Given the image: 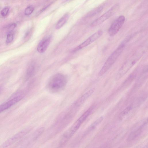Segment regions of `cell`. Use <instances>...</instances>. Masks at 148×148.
I'll list each match as a JSON object with an SVG mask.
<instances>
[{
  "mask_svg": "<svg viewBox=\"0 0 148 148\" xmlns=\"http://www.w3.org/2000/svg\"><path fill=\"white\" fill-rule=\"evenodd\" d=\"M92 109V107L88 109L63 133L59 141L60 146L62 147L67 143L90 114Z\"/></svg>",
  "mask_w": 148,
  "mask_h": 148,
  "instance_id": "6da1fadb",
  "label": "cell"
},
{
  "mask_svg": "<svg viewBox=\"0 0 148 148\" xmlns=\"http://www.w3.org/2000/svg\"><path fill=\"white\" fill-rule=\"evenodd\" d=\"M67 82V79L65 75L60 73H56L50 78L47 85V88L50 92H58L64 89Z\"/></svg>",
  "mask_w": 148,
  "mask_h": 148,
  "instance_id": "7a4b0ae2",
  "label": "cell"
},
{
  "mask_svg": "<svg viewBox=\"0 0 148 148\" xmlns=\"http://www.w3.org/2000/svg\"><path fill=\"white\" fill-rule=\"evenodd\" d=\"M125 47V44L121 43L110 55L99 72V76L104 74L113 65L123 51Z\"/></svg>",
  "mask_w": 148,
  "mask_h": 148,
  "instance_id": "3957f363",
  "label": "cell"
},
{
  "mask_svg": "<svg viewBox=\"0 0 148 148\" xmlns=\"http://www.w3.org/2000/svg\"><path fill=\"white\" fill-rule=\"evenodd\" d=\"M143 52L138 51L134 53L123 63L118 72L116 79L121 78L135 64L142 56Z\"/></svg>",
  "mask_w": 148,
  "mask_h": 148,
  "instance_id": "277c9868",
  "label": "cell"
},
{
  "mask_svg": "<svg viewBox=\"0 0 148 148\" xmlns=\"http://www.w3.org/2000/svg\"><path fill=\"white\" fill-rule=\"evenodd\" d=\"M119 8L118 4H116L100 16L95 20L91 24L92 27L98 26L104 22L106 20L114 15Z\"/></svg>",
  "mask_w": 148,
  "mask_h": 148,
  "instance_id": "5b68a950",
  "label": "cell"
},
{
  "mask_svg": "<svg viewBox=\"0 0 148 148\" xmlns=\"http://www.w3.org/2000/svg\"><path fill=\"white\" fill-rule=\"evenodd\" d=\"M124 16L121 15L113 22L108 30V33L111 36L115 35L119 31L125 21Z\"/></svg>",
  "mask_w": 148,
  "mask_h": 148,
  "instance_id": "8992f818",
  "label": "cell"
},
{
  "mask_svg": "<svg viewBox=\"0 0 148 148\" xmlns=\"http://www.w3.org/2000/svg\"><path fill=\"white\" fill-rule=\"evenodd\" d=\"M103 34L102 30H99L90 36L83 42L74 48L73 52H75L85 47L100 38Z\"/></svg>",
  "mask_w": 148,
  "mask_h": 148,
  "instance_id": "52a82bcc",
  "label": "cell"
},
{
  "mask_svg": "<svg viewBox=\"0 0 148 148\" xmlns=\"http://www.w3.org/2000/svg\"><path fill=\"white\" fill-rule=\"evenodd\" d=\"M31 130L30 128H27L18 133L3 143L2 147H6L14 143L27 134Z\"/></svg>",
  "mask_w": 148,
  "mask_h": 148,
  "instance_id": "ba28073f",
  "label": "cell"
},
{
  "mask_svg": "<svg viewBox=\"0 0 148 148\" xmlns=\"http://www.w3.org/2000/svg\"><path fill=\"white\" fill-rule=\"evenodd\" d=\"M24 97L23 94L20 95L8 101L1 105H0V113L9 108L19 101L23 98Z\"/></svg>",
  "mask_w": 148,
  "mask_h": 148,
  "instance_id": "9c48e42d",
  "label": "cell"
},
{
  "mask_svg": "<svg viewBox=\"0 0 148 148\" xmlns=\"http://www.w3.org/2000/svg\"><path fill=\"white\" fill-rule=\"evenodd\" d=\"M50 36L44 37L40 41L37 47V51L40 53H44L47 49L51 41Z\"/></svg>",
  "mask_w": 148,
  "mask_h": 148,
  "instance_id": "30bf717a",
  "label": "cell"
},
{
  "mask_svg": "<svg viewBox=\"0 0 148 148\" xmlns=\"http://www.w3.org/2000/svg\"><path fill=\"white\" fill-rule=\"evenodd\" d=\"M95 90V88H92L77 99L74 102L78 107H80L92 95Z\"/></svg>",
  "mask_w": 148,
  "mask_h": 148,
  "instance_id": "8fae6325",
  "label": "cell"
},
{
  "mask_svg": "<svg viewBox=\"0 0 148 148\" xmlns=\"http://www.w3.org/2000/svg\"><path fill=\"white\" fill-rule=\"evenodd\" d=\"M147 123L145 122L139 128L132 132L129 135L127 138L129 141H131L136 138L143 132V129L146 125Z\"/></svg>",
  "mask_w": 148,
  "mask_h": 148,
  "instance_id": "7c38bea8",
  "label": "cell"
},
{
  "mask_svg": "<svg viewBox=\"0 0 148 148\" xmlns=\"http://www.w3.org/2000/svg\"><path fill=\"white\" fill-rule=\"evenodd\" d=\"M69 17L68 14H66L64 15L57 23L56 26V29H58L62 27L66 22Z\"/></svg>",
  "mask_w": 148,
  "mask_h": 148,
  "instance_id": "4fadbf2b",
  "label": "cell"
},
{
  "mask_svg": "<svg viewBox=\"0 0 148 148\" xmlns=\"http://www.w3.org/2000/svg\"><path fill=\"white\" fill-rule=\"evenodd\" d=\"M103 119V117L101 116L97 119L90 125L86 132H90L94 130L102 121Z\"/></svg>",
  "mask_w": 148,
  "mask_h": 148,
  "instance_id": "5bb4252c",
  "label": "cell"
},
{
  "mask_svg": "<svg viewBox=\"0 0 148 148\" xmlns=\"http://www.w3.org/2000/svg\"><path fill=\"white\" fill-rule=\"evenodd\" d=\"M103 9L102 6L98 7L90 12L87 15V16L88 17L93 16L101 12Z\"/></svg>",
  "mask_w": 148,
  "mask_h": 148,
  "instance_id": "9a60e30c",
  "label": "cell"
},
{
  "mask_svg": "<svg viewBox=\"0 0 148 148\" xmlns=\"http://www.w3.org/2000/svg\"><path fill=\"white\" fill-rule=\"evenodd\" d=\"M35 69V65L33 64L29 67L27 71L26 75L27 77H30L34 73Z\"/></svg>",
  "mask_w": 148,
  "mask_h": 148,
  "instance_id": "2e32d148",
  "label": "cell"
},
{
  "mask_svg": "<svg viewBox=\"0 0 148 148\" xmlns=\"http://www.w3.org/2000/svg\"><path fill=\"white\" fill-rule=\"evenodd\" d=\"M132 107L131 106H129L126 108L120 113L119 118L120 119L122 118L126 115L132 109Z\"/></svg>",
  "mask_w": 148,
  "mask_h": 148,
  "instance_id": "e0dca14e",
  "label": "cell"
},
{
  "mask_svg": "<svg viewBox=\"0 0 148 148\" xmlns=\"http://www.w3.org/2000/svg\"><path fill=\"white\" fill-rule=\"evenodd\" d=\"M13 34L12 31L9 32L7 34L6 42L7 44L11 43L13 40Z\"/></svg>",
  "mask_w": 148,
  "mask_h": 148,
  "instance_id": "ac0fdd59",
  "label": "cell"
},
{
  "mask_svg": "<svg viewBox=\"0 0 148 148\" xmlns=\"http://www.w3.org/2000/svg\"><path fill=\"white\" fill-rule=\"evenodd\" d=\"M34 10V8L32 6L27 7L25 10L24 13L26 15H29L33 12Z\"/></svg>",
  "mask_w": 148,
  "mask_h": 148,
  "instance_id": "d6986e66",
  "label": "cell"
},
{
  "mask_svg": "<svg viewBox=\"0 0 148 148\" xmlns=\"http://www.w3.org/2000/svg\"><path fill=\"white\" fill-rule=\"evenodd\" d=\"M9 8L8 7H4L1 10V15L5 16L7 15L9 11Z\"/></svg>",
  "mask_w": 148,
  "mask_h": 148,
  "instance_id": "ffe728a7",
  "label": "cell"
},
{
  "mask_svg": "<svg viewBox=\"0 0 148 148\" xmlns=\"http://www.w3.org/2000/svg\"><path fill=\"white\" fill-rule=\"evenodd\" d=\"M16 24L15 23H14L9 26L8 27V30L9 32L12 31L16 27Z\"/></svg>",
  "mask_w": 148,
  "mask_h": 148,
  "instance_id": "44dd1931",
  "label": "cell"
},
{
  "mask_svg": "<svg viewBox=\"0 0 148 148\" xmlns=\"http://www.w3.org/2000/svg\"><path fill=\"white\" fill-rule=\"evenodd\" d=\"M1 89H0V92H1Z\"/></svg>",
  "mask_w": 148,
  "mask_h": 148,
  "instance_id": "7402d4cb",
  "label": "cell"
}]
</instances>
